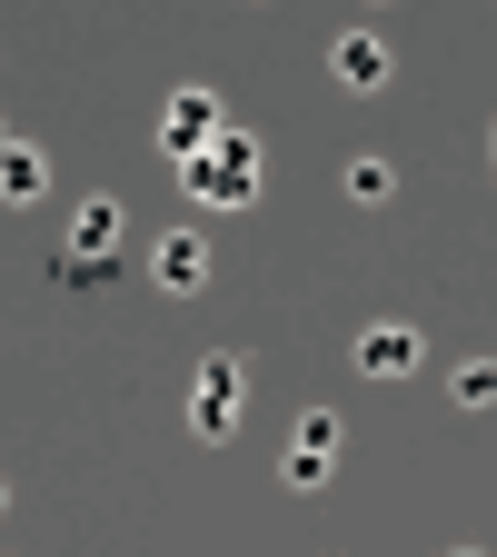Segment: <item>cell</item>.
<instances>
[{
    "mask_svg": "<svg viewBox=\"0 0 497 557\" xmlns=\"http://www.w3.org/2000/svg\"><path fill=\"white\" fill-rule=\"evenodd\" d=\"M179 170H189V189L209 209H249L259 199V139L249 129H209V150H189Z\"/></svg>",
    "mask_w": 497,
    "mask_h": 557,
    "instance_id": "6da1fadb",
    "label": "cell"
},
{
    "mask_svg": "<svg viewBox=\"0 0 497 557\" xmlns=\"http://www.w3.org/2000/svg\"><path fill=\"white\" fill-rule=\"evenodd\" d=\"M239 408H249V369L220 348V359L199 369V388H189V429H199V438H229V429H239Z\"/></svg>",
    "mask_w": 497,
    "mask_h": 557,
    "instance_id": "7a4b0ae2",
    "label": "cell"
},
{
    "mask_svg": "<svg viewBox=\"0 0 497 557\" xmlns=\"http://www.w3.org/2000/svg\"><path fill=\"white\" fill-rule=\"evenodd\" d=\"M359 369H369V379H408V369H418V329H408V319H378V329L359 338Z\"/></svg>",
    "mask_w": 497,
    "mask_h": 557,
    "instance_id": "3957f363",
    "label": "cell"
},
{
    "mask_svg": "<svg viewBox=\"0 0 497 557\" xmlns=\"http://www.w3.org/2000/svg\"><path fill=\"white\" fill-rule=\"evenodd\" d=\"M338 468V418L319 408V418H299V448H289V487H319Z\"/></svg>",
    "mask_w": 497,
    "mask_h": 557,
    "instance_id": "277c9868",
    "label": "cell"
},
{
    "mask_svg": "<svg viewBox=\"0 0 497 557\" xmlns=\"http://www.w3.org/2000/svg\"><path fill=\"white\" fill-rule=\"evenodd\" d=\"M209 129H220V100H209V90H179V100H170V120H160V139H170L179 160H189V150H209Z\"/></svg>",
    "mask_w": 497,
    "mask_h": 557,
    "instance_id": "5b68a950",
    "label": "cell"
},
{
    "mask_svg": "<svg viewBox=\"0 0 497 557\" xmlns=\"http://www.w3.org/2000/svg\"><path fill=\"white\" fill-rule=\"evenodd\" d=\"M150 269H160V289H179V299H189V289H209V249H199L189 230H170V239L150 249Z\"/></svg>",
    "mask_w": 497,
    "mask_h": 557,
    "instance_id": "8992f818",
    "label": "cell"
},
{
    "mask_svg": "<svg viewBox=\"0 0 497 557\" xmlns=\"http://www.w3.org/2000/svg\"><path fill=\"white\" fill-rule=\"evenodd\" d=\"M338 81H348V90H378V81H388V40L348 30V40H338Z\"/></svg>",
    "mask_w": 497,
    "mask_h": 557,
    "instance_id": "52a82bcc",
    "label": "cell"
},
{
    "mask_svg": "<svg viewBox=\"0 0 497 557\" xmlns=\"http://www.w3.org/2000/svg\"><path fill=\"white\" fill-rule=\"evenodd\" d=\"M50 189V160L21 150V139H0V199H40Z\"/></svg>",
    "mask_w": 497,
    "mask_h": 557,
    "instance_id": "ba28073f",
    "label": "cell"
},
{
    "mask_svg": "<svg viewBox=\"0 0 497 557\" xmlns=\"http://www.w3.org/2000/svg\"><path fill=\"white\" fill-rule=\"evenodd\" d=\"M70 249L110 259V249H120V199H80V230H70Z\"/></svg>",
    "mask_w": 497,
    "mask_h": 557,
    "instance_id": "9c48e42d",
    "label": "cell"
},
{
    "mask_svg": "<svg viewBox=\"0 0 497 557\" xmlns=\"http://www.w3.org/2000/svg\"><path fill=\"white\" fill-rule=\"evenodd\" d=\"M338 189L359 199V209H378V199H388V160H348V170H338Z\"/></svg>",
    "mask_w": 497,
    "mask_h": 557,
    "instance_id": "30bf717a",
    "label": "cell"
},
{
    "mask_svg": "<svg viewBox=\"0 0 497 557\" xmlns=\"http://www.w3.org/2000/svg\"><path fill=\"white\" fill-rule=\"evenodd\" d=\"M487 398H497V369L468 359V369H458V408H487Z\"/></svg>",
    "mask_w": 497,
    "mask_h": 557,
    "instance_id": "8fae6325",
    "label": "cell"
},
{
    "mask_svg": "<svg viewBox=\"0 0 497 557\" xmlns=\"http://www.w3.org/2000/svg\"><path fill=\"white\" fill-rule=\"evenodd\" d=\"M60 278H70V289H90V278H110V259H90V249H60Z\"/></svg>",
    "mask_w": 497,
    "mask_h": 557,
    "instance_id": "7c38bea8",
    "label": "cell"
},
{
    "mask_svg": "<svg viewBox=\"0 0 497 557\" xmlns=\"http://www.w3.org/2000/svg\"><path fill=\"white\" fill-rule=\"evenodd\" d=\"M0 508H11V487H0Z\"/></svg>",
    "mask_w": 497,
    "mask_h": 557,
    "instance_id": "4fadbf2b",
    "label": "cell"
}]
</instances>
